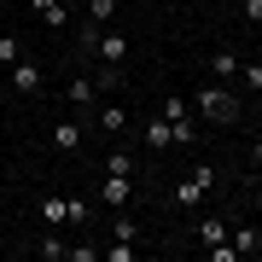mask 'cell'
<instances>
[{
    "instance_id": "6da1fadb",
    "label": "cell",
    "mask_w": 262,
    "mask_h": 262,
    "mask_svg": "<svg viewBox=\"0 0 262 262\" xmlns=\"http://www.w3.org/2000/svg\"><path fill=\"white\" fill-rule=\"evenodd\" d=\"M198 111H204V122H222V128H227V122H239V94H233V88H227V82H210V88H198Z\"/></svg>"
},
{
    "instance_id": "7a4b0ae2",
    "label": "cell",
    "mask_w": 262,
    "mask_h": 262,
    "mask_svg": "<svg viewBox=\"0 0 262 262\" xmlns=\"http://www.w3.org/2000/svg\"><path fill=\"white\" fill-rule=\"evenodd\" d=\"M12 94H41V64L35 58H18V64H12Z\"/></svg>"
},
{
    "instance_id": "3957f363",
    "label": "cell",
    "mask_w": 262,
    "mask_h": 262,
    "mask_svg": "<svg viewBox=\"0 0 262 262\" xmlns=\"http://www.w3.org/2000/svg\"><path fill=\"white\" fill-rule=\"evenodd\" d=\"M82 140H88V122H58L53 128V151H82Z\"/></svg>"
},
{
    "instance_id": "277c9868",
    "label": "cell",
    "mask_w": 262,
    "mask_h": 262,
    "mask_svg": "<svg viewBox=\"0 0 262 262\" xmlns=\"http://www.w3.org/2000/svg\"><path fill=\"white\" fill-rule=\"evenodd\" d=\"M99 198H105V204H111V210H122V204H128V198H134V181H128V175H105Z\"/></svg>"
},
{
    "instance_id": "5b68a950",
    "label": "cell",
    "mask_w": 262,
    "mask_h": 262,
    "mask_svg": "<svg viewBox=\"0 0 262 262\" xmlns=\"http://www.w3.org/2000/svg\"><path fill=\"white\" fill-rule=\"evenodd\" d=\"M94 58H105V64H122V58H128V41H122V35H105V29H99V41H94Z\"/></svg>"
},
{
    "instance_id": "8992f818",
    "label": "cell",
    "mask_w": 262,
    "mask_h": 262,
    "mask_svg": "<svg viewBox=\"0 0 262 262\" xmlns=\"http://www.w3.org/2000/svg\"><path fill=\"white\" fill-rule=\"evenodd\" d=\"M29 6H35V18L47 24V29H64L70 24V6H64V0H29Z\"/></svg>"
},
{
    "instance_id": "52a82bcc",
    "label": "cell",
    "mask_w": 262,
    "mask_h": 262,
    "mask_svg": "<svg viewBox=\"0 0 262 262\" xmlns=\"http://www.w3.org/2000/svg\"><path fill=\"white\" fill-rule=\"evenodd\" d=\"M239 76V58L233 53H210V82H233Z\"/></svg>"
},
{
    "instance_id": "ba28073f",
    "label": "cell",
    "mask_w": 262,
    "mask_h": 262,
    "mask_svg": "<svg viewBox=\"0 0 262 262\" xmlns=\"http://www.w3.org/2000/svg\"><path fill=\"white\" fill-rule=\"evenodd\" d=\"M192 140H198V122H192V111H187V117L169 122V146H192Z\"/></svg>"
},
{
    "instance_id": "9c48e42d",
    "label": "cell",
    "mask_w": 262,
    "mask_h": 262,
    "mask_svg": "<svg viewBox=\"0 0 262 262\" xmlns=\"http://www.w3.org/2000/svg\"><path fill=\"white\" fill-rule=\"evenodd\" d=\"M41 222H47V227L70 222V198H41Z\"/></svg>"
},
{
    "instance_id": "30bf717a",
    "label": "cell",
    "mask_w": 262,
    "mask_h": 262,
    "mask_svg": "<svg viewBox=\"0 0 262 262\" xmlns=\"http://www.w3.org/2000/svg\"><path fill=\"white\" fill-rule=\"evenodd\" d=\"M233 251L239 256H256L262 251V233H256V227H233Z\"/></svg>"
},
{
    "instance_id": "8fae6325",
    "label": "cell",
    "mask_w": 262,
    "mask_h": 262,
    "mask_svg": "<svg viewBox=\"0 0 262 262\" xmlns=\"http://www.w3.org/2000/svg\"><path fill=\"white\" fill-rule=\"evenodd\" d=\"M99 128L105 134H122V128H128V111H122V105H105V111H99Z\"/></svg>"
},
{
    "instance_id": "7c38bea8",
    "label": "cell",
    "mask_w": 262,
    "mask_h": 262,
    "mask_svg": "<svg viewBox=\"0 0 262 262\" xmlns=\"http://www.w3.org/2000/svg\"><path fill=\"white\" fill-rule=\"evenodd\" d=\"M175 204H181V210L204 204V187H198V181H181V187H175Z\"/></svg>"
},
{
    "instance_id": "4fadbf2b",
    "label": "cell",
    "mask_w": 262,
    "mask_h": 262,
    "mask_svg": "<svg viewBox=\"0 0 262 262\" xmlns=\"http://www.w3.org/2000/svg\"><path fill=\"white\" fill-rule=\"evenodd\" d=\"M198 239H204V245H222V239H227V222H222V215H210V222H198Z\"/></svg>"
},
{
    "instance_id": "5bb4252c",
    "label": "cell",
    "mask_w": 262,
    "mask_h": 262,
    "mask_svg": "<svg viewBox=\"0 0 262 262\" xmlns=\"http://www.w3.org/2000/svg\"><path fill=\"white\" fill-rule=\"evenodd\" d=\"M105 175H128L134 181V158L128 151H111V158H105Z\"/></svg>"
},
{
    "instance_id": "9a60e30c",
    "label": "cell",
    "mask_w": 262,
    "mask_h": 262,
    "mask_svg": "<svg viewBox=\"0 0 262 262\" xmlns=\"http://www.w3.org/2000/svg\"><path fill=\"white\" fill-rule=\"evenodd\" d=\"M146 146H151V151H163V146H169V122H163V117H158V122H146Z\"/></svg>"
},
{
    "instance_id": "2e32d148",
    "label": "cell",
    "mask_w": 262,
    "mask_h": 262,
    "mask_svg": "<svg viewBox=\"0 0 262 262\" xmlns=\"http://www.w3.org/2000/svg\"><path fill=\"white\" fill-rule=\"evenodd\" d=\"M192 181L210 192V187H222V169H215V163H198V169H192Z\"/></svg>"
},
{
    "instance_id": "e0dca14e",
    "label": "cell",
    "mask_w": 262,
    "mask_h": 262,
    "mask_svg": "<svg viewBox=\"0 0 262 262\" xmlns=\"http://www.w3.org/2000/svg\"><path fill=\"white\" fill-rule=\"evenodd\" d=\"M117 12V0H88V24H105Z\"/></svg>"
},
{
    "instance_id": "ac0fdd59",
    "label": "cell",
    "mask_w": 262,
    "mask_h": 262,
    "mask_svg": "<svg viewBox=\"0 0 262 262\" xmlns=\"http://www.w3.org/2000/svg\"><path fill=\"white\" fill-rule=\"evenodd\" d=\"M239 82L256 94V88H262V64H245V58H239Z\"/></svg>"
},
{
    "instance_id": "d6986e66",
    "label": "cell",
    "mask_w": 262,
    "mask_h": 262,
    "mask_svg": "<svg viewBox=\"0 0 262 262\" xmlns=\"http://www.w3.org/2000/svg\"><path fill=\"white\" fill-rule=\"evenodd\" d=\"M41 256H47V262H64L70 245H64V239H47V245H41Z\"/></svg>"
},
{
    "instance_id": "ffe728a7",
    "label": "cell",
    "mask_w": 262,
    "mask_h": 262,
    "mask_svg": "<svg viewBox=\"0 0 262 262\" xmlns=\"http://www.w3.org/2000/svg\"><path fill=\"white\" fill-rule=\"evenodd\" d=\"M0 64H18V35H0Z\"/></svg>"
},
{
    "instance_id": "44dd1931",
    "label": "cell",
    "mask_w": 262,
    "mask_h": 262,
    "mask_svg": "<svg viewBox=\"0 0 262 262\" xmlns=\"http://www.w3.org/2000/svg\"><path fill=\"white\" fill-rule=\"evenodd\" d=\"M105 256H111V262H134V245H128V239H117V245H111Z\"/></svg>"
},
{
    "instance_id": "7402d4cb",
    "label": "cell",
    "mask_w": 262,
    "mask_h": 262,
    "mask_svg": "<svg viewBox=\"0 0 262 262\" xmlns=\"http://www.w3.org/2000/svg\"><path fill=\"white\" fill-rule=\"evenodd\" d=\"M245 24H262V0H245Z\"/></svg>"
},
{
    "instance_id": "603a6c76",
    "label": "cell",
    "mask_w": 262,
    "mask_h": 262,
    "mask_svg": "<svg viewBox=\"0 0 262 262\" xmlns=\"http://www.w3.org/2000/svg\"><path fill=\"white\" fill-rule=\"evenodd\" d=\"M251 163H256V169H262V140H256V146H251Z\"/></svg>"
},
{
    "instance_id": "cb8c5ba5",
    "label": "cell",
    "mask_w": 262,
    "mask_h": 262,
    "mask_svg": "<svg viewBox=\"0 0 262 262\" xmlns=\"http://www.w3.org/2000/svg\"><path fill=\"white\" fill-rule=\"evenodd\" d=\"M64 6H82V0H64Z\"/></svg>"
}]
</instances>
